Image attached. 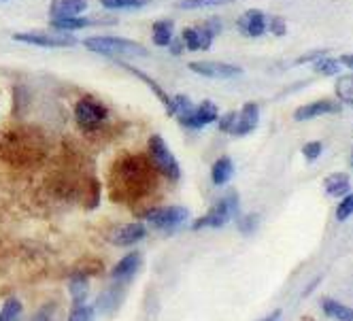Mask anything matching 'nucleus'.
Returning a JSON list of instances; mask_svg holds the SVG:
<instances>
[{"mask_svg":"<svg viewBox=\"0 0 353 321\" xmlns=\"http://www.w3.org/2000/svg\"><path fill=\"white\" fill-rule=\"evenodd\" d=\"M83 45L90 52L109 56V58H147L149 56L145 45L130 41V39H119V37H92V39H85Z\"/></svg>","mask_w":353,"mask_h":321,"instance_id":"obj_1","label":"nucleus"},{"mask_svg":"<svg viewBox=\"0 0 353 321\" xmlns=\"http://www.w3.org/2000/svg\"><path fill=\"white\" fill-rule=\"evenodd\" d=\"M239 211V196L236 191H228L223 196V198H219L211 209L209 213H205L203 217H198L194 221L192 230H205V228H221L225 226L228 221L236 215Z\"/></svg>","mask_w":353,"mask_h":321,"instance_id":"obj_2","label":"nucleus"},{"mask_svg":"<svg viewBox=\"0 0 353 321\" xmlns=\"http://www.w3.org/2000/svg\"><path fill=\"white\" fill-rule=\"evenodd\" d=\"M149 156L151 162H154L156 170L160 175H164L170 181H179L181 179V166L176 162L174 154L168 149V145L164 143V138L160 134L149 136Z\"/></svg>","mask_w":353,"mask_h":321,"instance_id":"obj_3","label":"nucleus"},{"mask_svg":"<svg viewBox=\"0 0 353 321\" xmlns=\"http://www.w3.org/2000/svg\"><path fill=\"white\" fill-rule=\"evenodd\" d=\"M145 219H147V224L154 226L156 230H172L185 224L190 219V211L185 207H158V209H151L145 215Z\"/></svg>","mask_w":353,"mask_h":321,"instance_id":"obj_4","label":"nucleus"},{"mask_svg":"<svg viewBox=\"0 0 353 321\" xmlns=\"http://www.w3.org/2000/svg\"><path fill=\"white\" fill-rule=\"evenodd\" d=\"M109 117V109L96 101V98H81V101L74 105V119L81 128H96L100 126L105 119Z\"/></svg>","mask_w":353,"mask_h":321,"instance_id":"obj_5","label":"nucleus"},{"mask_svg":"<svg viewBox=\"0 0 353 321\" xmlns=\"http://www.w3.org/2000/svg\"><path fill=\"white\" fill-rule=\"evenodd\" d=\"M190 70L196 72L200 77L207 79H232L239 77L243 68L234 66V64H225V62H211V60H200V62H192Z\"/></svg>","mask_w":353,"mask_h":321,"instance_id":"obj_6","label":"nucleus"},{"mask_svg":"<svg viewBox=\"0 0 353 321\" xmlns=\"http://www.w3.org/2000/svg\"><path fill=\"white\" fill-rule=\"evenodd\" d=\"M217 117H219L217 105L211 103V101H205V103H200L198 107H194L192 113L185 119H181L179 123H181V126H185V128L200 130V128H205L207 123H213Z\"/></svg>","mask_w":353,"mask_h":321,"instance_id":"obj_7","label":"nucleus"},{"mask_svg":"<svg viewBox=\"0 0 353 321\" xmlns=\"http://www.w3.org/2000/svg\"><path fill=\"white\" fill-rule=\"evenodd\" d=\"M258 123H260V107L256 103H247L241 109V113L236 115V121H234L230 134L232 136H247L258 128Z\"/></svg>","mask_w":353,"mask_h":321,"instance_id":"obj_8","label":"nucleus"},{"mask_svg":"<svg viewBox=\"0 0 353 321\" xmlns=\"http://www.w3.org/2000/svg\"><path fill=\"white\" fill-rule=\"evenodd\" d=\"M15 41L28 43V45H39V47H72L74 41L72 37H54V34H43V32H15Z\"/></svg>","mask_w":353,"mask_h":321,"instance_id":"obj_9","label":"nucleus"},{"mask_svg":"<svg viewBox=\"0 0 353 321\" xmlns=\"http://www.w3.org/2000/svg\"><path fill=\"white\" fill-rule=\"evenodd\" d=\"M343 107L341 103H334V101H315V103H309V105H302L294 111V119L296 121H307V119H313V117H321V115H330V113H339Z\"/></svg>","mask_w":353,"mask_h":321,"instance_id":"obj_10","label":"nucleus"},{"mask_svg":"<svg viewBox=\"0 0 353 321\" xmlns=\"http://www.w3.org/2000/svg\"><path fill=\"white\" fill-rule=\"evenodd\" d=\"M266 26H268V19L266 15L260 11V9H249L241 19H239V28L241 32H245L247 37L251 39H258L266 32Z\"/></svg>","mask_w":353,"mask_h":321,"instance_id":"obj_11","label":"nucleus"},{"mask_svg":"<svg viewBox=\"0 0 353 321\" xmlns=\"http://www.w3.org/2000/svg\"><path fill=\"white\" fill-rule=\"evenodd\" d=\"M147 236V226L143 224H128V226H121L113 232L111 240L117 247H132L137 242H141Z\"/></svg>","mask_w":353,"mask_h":321,"instance_id":"obj_12","label":"nucleus"},{"mask_svg":"<svg viewBox=\"0 0 353 321\" xmlns=\"http://www.w3.org/2000/svg\"><path fill=\"white\" fill-rule=\"evenodd\" d=\"M88 9L85 0H54L49 7V17L52 19H66V17H79Z\"/></svg>","mask_w":353,"mask_h":321,"instance_id":"obj_13","label":"nucleus"},{"mask_svg":"<svg viewBox=\"0 0 353 321\" xmlns=\"http://www.w3.org/2000/svg\"><path fill=\"white\" fill-rule=\"evenodd\" d=\"M141 253H128L125 258H121L115 266H113V270H111V277L115 279V281H128V279H132L134 275H137V270L141 268Z\"/></svg>","mask_w":353,"mask_h":321,"instance_id":"obj_14","label":"nucleus"},{"mask_svg":"<svg viewBox=\"0 0 353 321\" xmlns=\"http://www.w3.org/2000/svg\"><path fill=\"white\" fill-rule=\"evenodd\" d=\"M232 177H234V162H232L228 156L219 158V160L211 166V181H213V185L223 187Z\"/></svg>","mask_w":353,"mask_h":321,"instance_id":"obj_15","label":"nucleus"},{"mask_svg":"<svg viewBox=\"0 0 353 321\" xmlns=\"http://www.w3.org/2000/svg\"><path fill=\"white\" fill-rule=\"evenodd\" d=\"M323 187L327 194L334 196V198H343V196L351 194V181L347 175H343V172H334V175L327 177Z\"/></svg>","mask_w":353,"mask_h":321,"instance_id":"obj_16","label":"nucleus"},{"mask_svg":"<svg viewBox=\"0 0 353 321\" xmlns=\"http://www.w3.org/2000/svg\"><path fill=\"white\" fill-rule=\"evenodd\" d=\"M321 309H323V315L332 317L336 321H353V309L339 302V300H332V298H323L321 300Z\"/></svg>","mask_w":353,"mask_h":321,"instance_id":"obj_17","label":"nucleus"},{"mask_svg":"<svg viewBox=\"0 0 353 321\" xmlns=\"http://www.w3.org/2000/svg\"><path fill=\"white\" fill-rule=\"evenodd\" d=\"M70 298L74 304H85L88 300V291H90V281L85 275H72L70 277Z\"/></svg>","mask_w":353,"mask_h":321,"instance_id":"obj_18","label":"nucleus"},{"mask_svg":"<svg viewBox=\"0 0 353 321\" xmlns=\"http://www.w3.org/2000/svg\"><path fill=\"white\" fill-rule=\"evenodd\" d=\"M172 30H174V23L168 21V19H162V21H156L154 23V43L158 47H168L170 41H172Z\"/></svg>","mask_w":353,"mask_h":321,"instance_id":"obj_19","label":"nucleus"},{"mask_svg":"<svg viewBox=\"0 0 353 321\" xmlns=\"http://www.w3.org/2000/svg\"><path fill=\"white\" fill-rule=\"evenodd\" d=\"M92 23H96V21L85 19V17H66V19H52V28L62 30V32H72V30L88 28Z\"/></svg>","mask_w":353,"mask_h":321,"instance_id":"obj_20","label":"nucleus"},{"mask_svg":"<svg viewBox=\"0 0 353 321\" xmlns=\"http://www.w3.org/2000/svg\"><path fill=\"white\" fill-rule=\"evenodd\" d=\"M336 96L341 98V103L345 105H351L353 107V75H345V77H339L336 79Z\"/></svg>","mask_w":353,"mask_h":321,"instance_id":"obj_21","label":"nucleus"},{"mask_svg":"<svg viewBox=\"0 0 353 321\" xmlns=\"http://www.w3.org/2000/svg\"><path fill=\"white\" fill-rule=\"evenodd\" d=\"M313 70L319 72V75H325V77H334L336 72H341V64H339V60H334L330 56H323L317 62H313Z\"/></svg>","mask_w":353,"mask_h":321,"instance_id":"obj_22","label":"nucleus"},{"mask_svg":"<svg viewBox=\"0 0 353 321\" xmlns=\"http://www.w3.org/2000/svg\"><path fill=\"white\" fill-rule=\"evenodd\" d=\"M19 315H21V302L17 298H9L3 304V311H0V321H17Z\"/></svg>","mask_w":353,"mask_h":321,"instance_id":"obj_23","label":"nucleus"},{"mask_svg":"<svg viewBox=\"0 0 353 321\" xmlns=\"http://www.w3.org/2000/svg\"><path fill=\"white\" fill-rule=\"evenodd\" d=\"M105 9L117 11V9H139L143 7L147 0H100Z\"/></svg>","mask_w":353,"mask_h":321,"instance_id":"obj_24","label":"nucleus"},{"mask_svg":"<svg viewBox=\"0 0 353 321\" xmlns=\"http://www.w3.org/2000/svg\"><path fill=\"white\" fill-rule=\"evenodd\" d=\"M94 307H88V304H74V309L70 311L68 315V321H94Z\"/></svg>","mask_w":353,"mask_h":321,"instance_id":"obj_25","label":"nucleus"},{"mask_svg":"<svg viewBox=\"0 0 353 321\" xmlns=\"http://www.w3.org/2000/svg\"><path fill=\"white\" fill-rule=\"evenodd\" d=\"M232 0H181L179 9H203V7H219L228 5Z\"/></svg>","mask_w":353,"mask_h":321,"instance_id":"obj_26","label":"nucleus"},{"mask_svg":"<svg viewBox=\"0 0 353 321\" xmlns=\"http://www.w3.org/2000/svg\"><path fill=\"white\" fill-rule=\"evenodd\" d=\"M353 215V194H347L341 198V205L336 207V219L347 221Z\"/></svg>","mask_w":353,"mask_h":321,"instance_id":"obj_27","label":"nucleus"},{"mask_svg":"<svg viewBox=\"0 0 353 321\" xmlns=\"http://www.w3.org/2000/svg\"><path fill=\"white\" fill-rule=\"evenodd\" d=\"M321 152H323V145L319 141H311V143H307L305 147H302V156H305L309 162H315L321 156Z\"/></svg>","mask_w":353,"mask_h":321,"instance_id":"obj_28","label":"nucleus"},{"mask_svg":"<svg viewBox=\"0 0 353 321\" xmlns=\"http://www.w3.org/2000/svg\"><path fill=\"white\" fill-rule=\"evenodd\" d=\"M266 30H270L274 37H285V32H288V23H285L283 17H272V19L268 21Z\"/></svg>","mask_w":353,"mask_h":321,"instance_id":"obj_29","label":"nucleus"},{"mask_svg":"<svg viewBox=\"0 0 353 321\" xmlns=\"http://www.w3.org/2000/svg\"><path fill=\"white\" fill-rule=\"evenodd\" d=\"M239 228H241V232L251 234V232H254V230L258 228V215H247V217H241Z\"/></svg>","mask_w":353,"mask_h":321,"instance_id":"obj_30","label":"nucleus"},{"mask_svg":"<svg viewBox=\"0 0 353 321\" xmlns=\"http://www.w3.org/2000/svg\"><path fill=\"white\" fill-rule=\"evenodd\" d=\"M236 115H239V113H234V111H230L228 115H223V117L219 119V130L230 134V130H232V126H234V121H236Z\"/></svg>","mask_w":353,"mask_h":321,"instance_id":"obj_31","label":"nucleus"},{"mask_svg":"<svg viewBox=\"0 0 353 321\" xmlns=\"http://www.w3.org/2000/svg\"><path fill=\"white\" fill-rule=\"evenodd\" d=\"M327 56V52H323V49H317V52H311V54H305V56H300L296 60V64H305V62H317L319 58Z\"/></svg>","mask_w":353,"mask_h":321,"instance_id":"obj_32","label":"nucleus"},{"mask_svg":"<svg viewBox=\"0 0 353 321\" xmlns=\"http://www.w3.org/2000/svg\"><path fill=\"white\" fill-rule=\"evenodd\" d=\"M168 47H170V54H172V56H179V54H181V49H183V43H181V39H174V37H172V41H170Z\"/></svg>","mask_w":353,"mask_h":321,"instance_id":"obj_33","label":"nucleus"},{"mask_svg":"<svg viewBox=\"0 0 353 321\" xmlns=\"http://www.w3.org/2000/svg\"><path fill=\"white\" fill-rule=\"evenodd\" d=\"M339 64H341V66H347V68H351V70H353V54H345V56H341V58H339Z\"/></svg>","mask_w":353,"mask_h":321,"instance_id":"obj_34","label":"nucleus"},{"mask_svg":"<svg viewBox=\"0 0 353 321\" xmlns=\"http://www.w3.org/2000/svg\"><path fill=\"white\" fill-rule=\"evenodd\" d=\"M279 317H281V313H279V311H274V313H270L268 317H264V319H260V321H279Z\"/></svg>","mask_w":353,"mask_h":321,"instance_id":"obj_35","label":"nucleus"},{"mask_svg":"<svg viewBox=\"0 0 353 321\" xmlns=\"http://www.w3.org/2000/svg\"><path fill=\"white\" fill-rule=\"evenodd\" d=\"M351 166H353V158H351Z\"/></svg>","mask_w":353,"mask_h":321,"instance_id":"obj_36","label":"nucleus"}]
</instances>
